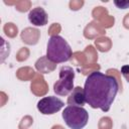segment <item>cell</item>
<instances>
[{"instance_id":"cell-1","label":"cell","mask_w":129,"mask_h":129,"mask_svg":"<svg viewBox=\"0 0 129 129\" xmlns=\"http://www.w3.org/2000/svg\"><path fill=\"white\" fill-rule=\"evenodd\" d=\"M119 91V83L115 77L99 71L91 73L84 86L86 103L93 109L108 112Z\"/></svg>"},{"instance_id":"cell-2","label":"cell","mask_w":129,"mask_h":129,"mask_svg":"<svg viewBox=\"0 0 129 129\" xmlns=\"http://www.w3.org/2000/svg\"><path fill=\"white\" fill-rule=\"evenodd\" d=\"M45 57L54 63L66 62L72 57L71 45L60 35H52L47 41Z\"/></svg>"},{"instance_id":"cell-3","label":"cell","mask_w":129,"mask_h":129,"mask_svg":"<svg viewBox=\"0 0 129 129\" xmlns=\"http://www.w3.org/2000/svg\"><path fill=\"white\" fill-rule=\"evenodd\" d=\"M62 119L71 129H83L89 121V113L80 106H68L64 108Z\"/></svg>"},{"instance_id":"cell-4","label":"cell","mask_w":129,"mask_h":129,"mask_svg":"<svg viewBox=\"0 0 129 129\" xmlns=\"http://www.w3.org/2000/svg\"><path fill=\"white\" fill-rule=\"evenodd\" d=\"M75 72L71 67H61L59 78L53 85V92L57 96H68L74 90Z\"/></svg>"},{"instance_id":"cell-5","label":"cell","mask_w":129,"mask_h":129,"mask_svg":"<svg viewBox=\"0 0 129 129\" xmlns=\"http://www.w3.org/2000/svg\"><path fill=\"white\" fill-rule=\"evenodd\" d=\"M64 107V103L57 97L48 96L37 102V110L42 115H52Z\"/></svg>"},{"instance_id":"cell-6","label":"cell","mask_w":129,"mask_h":129,"mask_svg":"<svg viewBox=\"0 0 129 129\" xmlns=\"http://www.w3.org/2000/svg\"><path fill=\"white\" fill-rule=\"evenodd\" d=\"M28 20L35 26H44L47 24L48 15L46 11L41 7H35L28 13Z\"/></svg>"},{"instance_id":"cell-7","label":"cell","mask_w":129,"mask_h":129,"mask_svg":"<svg viewBox=\"0 0 129 129\" xmlns=\"http://www.w3.org/2000/svg\"><path fill=\"white\" fill-rule=\"evenodd\" d=\"M86 103V98H85V93H84V88L81 87H76L70 94L68 98V104L70 106H80L83 107Z\"/></svg>"},{"instance_id":"cell-8","label":"cell","mask_w":129,"mask_h":129,"mask_svg":"<svg viewBox=\"0 0 129 129\" xmlns=\"http://www.w3.org/2000/svg\"><path fill=\"white\" fill-rule=\"evenodd\" d=\"M114 4L118 8H120V9H127V8H129V1L128 0H121V1L115 0Z\"/></svg>"},{"instance_id":"cell-9","label":"cell","mask_w":129,"mask_h":129,"mask_svg":"<svg viewBox=\"0 0 129 129\" xmlns=\"http://www.w3.org/2000/svg\"><path fill=\"white\" fill-rule=\"evenodd\" d=\"M121 74L126 79V81L129 83V64H125L121 68Z\"/></svg>"}]
</instances>
